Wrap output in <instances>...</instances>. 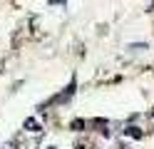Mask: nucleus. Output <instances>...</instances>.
<instances>
[{
	"label": "nucleus",
	"instance_id": "nucleus-1",
	"mask_svg": "<svg viewBox=\"0 0 154 149\" xmlns=\"http://www.w3.org/2000/svg\"><path fill=\"white\" fill-rule=\"evenodd\" d=\"M50 3H62V0H50Z\"/></svg>",
	"mask_w": 154,
	"mask_h": 149
}]
</instances>
